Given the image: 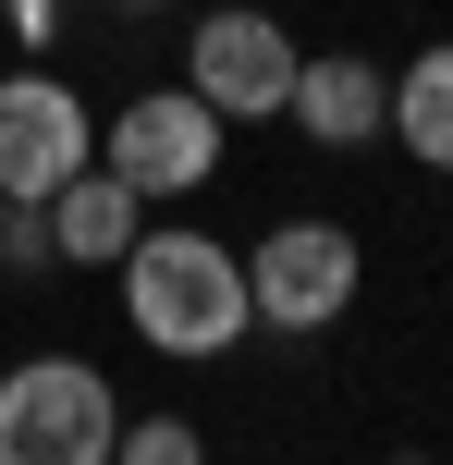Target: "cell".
Instances as JSON below:
<instances>
[{"label": "cell", "mask_w": 453, "mask_h": 465, "mask_svg": "<svg viewBox=\"0 0 453 465\" xmlns=\"http://www.w3.org/2000/svg\"><path fill=\"white\" fill-rule=\"evenodd\" d=\"M282 123H294L307 147H331V160H356L368 135H392V74L368 62V49H319V62H294Z\"/></svg>", "instance_id": "cell-8"}, {"label": "cell", "mask_w": 453, "mask_h": 465, "mask_svg": "<svg viewBox=\"0 0 453 465\" xmlns=\"http://www.w3.org/2000/svg\"><path fill=\"white\" fill-rule=\"evenodd\" d=\"M111 380L86 355H37V368L0 380V465H111Z\"/></svg>", "instance_id": "cell-2"}, {"label": "cell", "mask_w": 453, "mask_h": 465, "mask_svg": "<svg viewBox=\"0 0 453 465\" xmlns=\"http://www.w3.org/2000/svg\"><path fill=\"white\" fill-rule=\"evenodd\" d=\"M123 319L147 355H233L245 343V257L221 232H135L123 245Z\"/></svg>", "instance_id": "cell-1"}, {"label": "cell", "mask_w": 453, "mask_h": 465, "mask_svg": "<svg viewBox=\"0 0 453 465\" xmlns=\"http://www.w3.org/2000/svg\"><path fill=\"white\" fill-rule=\"evenodd\" d=\"M111 465H209V453H196V417H123Z\"/></svg>", "instance_id": "cell-10"}, {"label": "cell", "mask_w": 453, "mask_h": 465, "mask_svg": "<svg viewBox=\"0 0 453 465\" xmlns=\"http://www.w3.org/2000/svg\"><path fill=\"white\" fill-rule=\"evenodd\" d=\"M0 232H13V196H0Z\"/></svg>", "instance_id": "cell-11"}, {"label": "cell", "mask_w": 453, "mask_h": 465, "mask_svg": "<svg viewBox=\"0 0 453 465\" xmlns=\"http://www.w3.org/2000/svg\"><path fill=\"white\" fill-rule=\"evenodd\" d=\"M147 232V196L123 184V172H74V184H49L37 209H13V232H0V257H25V270H37V257H74V270H123V245H135Z\"/></svg>", "instance_id": "cell-5"}, {"label": "cell", "mask_w": 453, "mask_h": 465, "mask_svg": "<svg viewBox=\"0 0 453 465\" xmlns=\"http://www.w3.org/2000/svg\"><path fill=\"white\" fill-rule=\"evenodd\" d=\"M405 465H417V453H405Z\"/></svg>", "instance_id": "cell-12"}, {"label": "cell", "mask_w": 453, "mask_h": 465, "mask_svg": "<svg viewBox=\"0 0 453 465\" xmlns=\"http://www.w3.org/2000/svg\"><path fill=\"white\" fill-rule=\"evenodd\" d=\"M86 160H98L86 98H74L62 74H0V196H13V209H37V196L74 184Z\"/></svg>", "instance_id": "cell-6"}, {"label": "cell", "mask_w": 453, "mask_h": 465, "mask_svg": "<svg viewBox=\"0 0 453 465\" xmlns=\"http://www.w3.org/2000/svg\"><path fill=\"white\" fill-rule=\"evenodd\" d=\"M392 135H405L417 172H453V37L392 74Z\"/></svg>", "instance_id": "cell-9"}, {"label": "cell", "mask_w": 453, "mask_h": 465, "mask_svg": "<svg viewBox=\"0 0 453 465\" xmlns=\"http://www.w3.org/2000/svg\"><path fill=\"white\" fill-rule=\"evenodd\" d=\"M356 232L343 221H319V209H294V221H270L258 232V257H245V319H270V331H331L343 306H356Z\"/></svg>", "instance_id": "cell-3"}, {"label": "cell", "mask_w": 453, "mask_h": 465, "mask_svg": "<svg viewBox=\"0 0 453 465\" xmlns=\"http://www.w3.org/2000/svg\"><path fill=\"white\" fill-rule=\"evenodd\" d=\"M184 62H196L184 86L209 98L221 123H270V111L294 98V62H307V49H294L282 13H245V0H233V13H209V25L184 37Z\"/></svg>", "instance_id": "cell-4"}, {"label": "cell", "mask_w": 453, "mask_h": 465, "mask_svg": "<svg viewBox=\"0 0 453 465\" xmlns=\"http://www.w3.org/2000/svg\"><path fill=\"white\" fill-rule=\"evenodd\" d=\"M98 147H111L98 172H123L135 196H196V184L221 172V111H209L196 86H147Z\"/></svg>", "instance_id": "cell-7"}]
</instances>
